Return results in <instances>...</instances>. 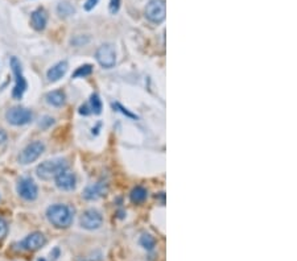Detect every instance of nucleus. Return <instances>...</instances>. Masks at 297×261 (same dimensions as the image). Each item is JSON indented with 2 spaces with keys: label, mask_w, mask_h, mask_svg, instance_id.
I'll use <instances>...</instances> for the list:
<instances>
[{
  "label": "nucleus",
  "mask_w": 297,
  "mask_h": 261,
  "mask_svg": "<svg viewBox=\"0 0 297 261\" xmlns=\"http://www.w3.org/2000/svg\"><path fill=\"white\" fill-rule=\"evenodd\" d=\"M107 193V186L103 182H98V184H92L88 185L86 189L84 190V198L87 201H96L101 197L106 195Z\"/></svg>",
  "instance_id": "nucleus-12"
},
{
  "label": "nucleus",
  "mask_w": 297,
  "mask_h": 261,
  "mask_svg": "<svg viewBox=\"0 0 297 261\" xmlns=\"http://www.w3.org/2000/svg\"><path fill=\"white\" fill-rule=\"evenodd\" d=\"M45 236L41 232H32L31 235L25 237L24 240L20 243V248L24 251H39L40 248H42L45 244Z\"/></svg>",
  "instance_id": "nucleus-10"
},
{
  "label": "nucleus",
  "mask_w": 297,
  "mask_h": 261,
  "mask_svg": "<svg viewBox=\"0 0 297 261\" xmlns=\"http://www.w3.org/2000/svg\"><path fill=\"white\" fill-rule=\"evenodd\" d=\"M48 24V13L44 8H37L35 9L31 15V25L35 31H44L45 27Z\"/></svg>",
  "instance_id": "nucleus-13"
},
{
  "label": "nucleus",
  "mask_w": 297,
  "mask_h": 261,
  "mask_svg": "<svg viewBox=\"0 0 297 261\" xmlns=\"http://www.w3.org/2000/svg\"><path fill=\"white\" fill-rule=\"evenodd\" d=\"M56 186L60 190H64V191H70V190L76 189V184H77V178L76 174L70 170H64L62 173H60L56 178Z\"/></svg>",
  "instance_id": "nucleus-11"
},
{
  "label": "nucleus",
  "mask_w": 297,
  "mask_h": 261,
  "mask_svg": "<svg viewBox=\"0 0 297 261\" xmlns=\"http://www.w3.org/2000/svg\"><path fill=\"white\" fill-rule=\"evenodd\" d=\"M46 218L56 228H68L73 223V210L66 205H52L46 209Z\"/></svg>",
  "instance_id": "nucleus-1"
},
{
  "label": "nucleus",
  "mask_w": 297,
  "mask_h": 261,
  "mask_svg": "<svg viewBox=\"0 0 297 261\" xmlns=\"http://www.w3.org/2000/svg\"><path fill=\"white\" fill-rule=\"evenodd\" d=\"M95 57L98 64L105 69L114 68L115 64H117V53H115V49H114L113 45L110 44H105L99 46L98 50H96Z\"/></svg>",
  "instance_id": "nucleus-7"
},
{
  "label": "nucleus",
  "mask_w": 297,
  "mask_h": 261,
  "mask_svg": "<svg viewBox=\"0 0 297 261\" xmlns=\"http://www.w3.org/2000/svg\"><path fill=\"white\" fill-rule=\"evenodd\" d=\"M11 68H12L13 75H15V86L12 90V98L13 99H21L28 89V83L25 79L24 74H23V69H21L20 61L17 60L16 57L11 58Z\"/></svg>",
  "instance_id": "nucleus-3"
},
{
  "label": "nucleus",
  "mask_w": 297,
  "mask_h": 261,
  "mask_svg": "<svg viewBox=\"0 0 297 261\" xmlns=\"http://www.w3.org/2000/svg\"><path fill=\"white\" fill-rule=\"evenodd\" d=\"M68 62L66 61H60L56 65H53L52 68L46 72V78H48L49 82H57L68 73Z\"/></svg>",
  "instance_id": "nucleus-14"
},
{
  "label": "nucleus",
  "mask_w": 297,
  "mask_h": 261,
  "mask_svg": "<svg viewBox=\"0 0 297 261\" xmlns=\"http://www.w3.org/2000/svg\"><path fill=\"white\" fill-rule=\"evenodd\" d=\"M121 8V0H110L109 9L111 13H117Z\"/></svg>",
  "instance_id": "nucleus-22"
},
{
  "label": "nucleus",
  "mask_w": 297,
  "mask_h": 261,
  "mask_svg": "<svg viewBox=\"0 0 297 261\" xmlns=\"http://www.w3.org/2000/svg\"><path fill=\"white\" fill-rule=\"evenodd\" d=\"M101 112H102V102L96 94H92L91 97H90V102H88V105L82 106V107L80 109L81 115H88V113H95V115H99Z\"/></svg>",
  "instance_id": "nucleus-15"
},
{
  "label": "nucleus",
  "mask_w": 297,
  "mask_h": 261,
  "mask_svg": "<svg viewBox=\"0 0 297 261\" xmlns=\"http://www.w3.org/2000/svg\"><path fill=\"white\" fill-rule=\"evenodd\" d=\"M5 119H7L9 124L15 125V127H20V125L29 124L33 120V113L31 110L16 106V107H11L5 112Z\"/></svg>",
  "instance_id": "nucleus-4"
},
{
  "label": "nucleus",
  "mask_w": 297,
  "mask_h": 261,
  "mask_svg": "<svg viewBox=\"0 0 297 261\" xmlns=\"http://www.w3.org/2000/svg\"><path fill=\"white\" fill-rule=\"evenodd\" d=\"M92 73V66L91 65H82L80 68L77 69L74 74H73V78H85V76L90 75Z\"/></svg>",
  "instance_id": "nucleus-19"
},
{
  "label": "nucleus",
  "mask_w": 297,
  "mask_h": 261,
  "mask_svg": "<svg viewBox=\"0 0 297 261\" xmlns=\"http://www.w3.org/2000/svg\"><path fill=\"white\" fill-rule=\"evenodd\" d=\"M7 139H8V136H7L4 129H0V145L4 144L5 141H7Z\"/></svg>",
  "instance_id": "nucleus-25"
},
{
  "label": "nucleus",
  "mask_w": 297,
  "mask_h": 261,
  "mask_svg": "<svg viewBox=\"0 0 297 261\" xmlns=\"http://www.w3.org/2000/svg\"><path fill=\"white\" fill-rule=\"evenodd\" d=\"M140 244L141 247H144L145 249H148V251H152L155 248V244H156V240L153 239V236L148 235V233H145L143 235L140 239Z\"/></svg>",
  "instance_id": "nucleus-20"
},
{
  "label": "nucleus",
  "mask_w": 297,
  "mask_h": 261,
  "mask_svg": "<svg viewBox=\"0 0 297 261\" xmlns=\"http://www.w3.org/2000/svg\"><path fill=\"white\" fill-rule=\"evenodd\" d=\"M129 198H131V201L133 203H143V202L147 199V190L144 187H141V186H136V187H133L131 194H129Z\"/></svg>",
  "instance_id": "nucleus-17"
},
{
  "label": "nucleus",
  "mask_w": 297,
  "mask_h": 261,
  "mask_svg": "<svg viewBox=\"0 0 297 261\" xmlns=\"http://www.w3.org/2000/svg\"><path fill=\"white\" fill-rule=\"evenodd\" d=\"M167 16L164 0H149L145 7V17L153 24H161Z\"/></svg>",
  "instance_id": "nucleus-5"
},
{
  "label": "nucleus",
  "mask_w": 297,
  "mask_h": 261,
  "mask_svg": "<svg viewBox=\"0 0 297 261\" xmlns=\"http://www.w3.org/2000/svg\"><path fill=\"white\" fill-rule=\"evenodd\" d=\"M45 99L53 107H62L65 105L66 97H65V93L62 90H53L45 95Z\"/></svg>",
  "instance_id": "nucleus-16"
},
{
  "label": "nucleus",
  "mask_w": 297,
  "mask_h": 261,
  "mask_svg": "<svg viewBox=\"0 0 297 261\" xmlns=\"http://www.w3.org/2000/svg\"><path fill=\"white\" fill-rule=\"evenodd\" d=\"M66 169H68V161L65 158H53V160L41 162L36 168V174L40 180L50 181Z\"/></svg>",
  "instance_id": "nucleus-2"
},
{
  "label": "nucleus",
  "mask_w": 297,
  "mask_h": 261,
  "mask_svg": "<svg viewBox=\"0 0 297 261\" xmlns=\"http://www.w3.org/2000/svg\"><path fill=\"white\" fill-rule=\"evenodd\" d=\"M45 150V145L44 143H41V141H33L31 144H28L25 147L23 150H21L20 156H19V161H20V164L23 165H28L32 164L35 161L39 158V157L44 153Z\"/></svg>",
  "instance_id": "nucleus-6"
},
{
  "label": "nucleus",
  "mask_w": 297,
  "mask_h": 261,
  "mask_svg": "<svg viewBox=\"0 0 297 261\" xmlns=\"http://www.w3.org/2000/svg\"><path fill=\"white\" fill-rule=\"evenodd\" d=\"M7 232H8V224L4 219L0 218V240H3L7 236Z\"/></svg>",
  "instance_id": "nucleus-21"
},
{
  "label": "nucleus",
  "mask_w": 297,
  "mask_h": 261,
  "mask_svg": "<svg viewBox=\"0 0 297 261\" xmlns=\"http://www.w3.org/2000/svg\"><path fill=\"white\" fill-rule=\"evenodd\" d=\"M98 3H99V0H86V3L84 4V9L85 11H91Z\"/></svg>",
  "instance_id": "nucleus-23"
},
{
  "label": "nucleus",
  "mask_w": 297,
  "mask_h": 261,
  "mask_svg": "<svg viewBox=\"0 0 297 261\" xmlns=\"http://www.w3.org/2000/svg\"><path fill=\"white\" fill-rule=\"evenodd\" d=\"M114 109H119V111H121V112H123L125 115H127L128 117H131V119H136V115H133V113H131L129 111H127V109H125V107L119 105V103L114 105Z\"/></svg>",
  "instance_id": "nucleus-24"
},
{
  "label": "nucleus",
  "mask_w": 297,
  "mask_h": 261,
  "mask_svg": "<svg viewBox=\"0 0 297 261\" xmlns=\"http://www.w3.org/2000/svg\"><path fill=\"white\" fill-rule=\"evenodd\" d=\"M39 261H45V260H44V259H40V260H39Z\"/></svg>",
  "instance_id": "nucleus-26"
},
{
  "label": "nucleus",
  "mask_w": 297,
  "mask_h": 261,
  "mask_svg": "<svg viewBox=\"0 0 297 261\" xmlns=\"http://www.w3.org/2000/svg\"><path fill=\"white\" fill-rule=\"evenodd\" d=\"M81 225L84 227L85 229H98L102 225V222H103V218H102L101 213H98L96 210H87L85 211L84 215L81 217Z\"/></svg>",
  "instance_id": "nucleus-9"
},
{
  "label": "nucleus",
  "mask_w": 297,
  "mask_h": 261,
  "mask_svg": "<svg viewBox=\"0 0 297 261\" xmlns=\"http://www.w3.org/2000/svg\"><path fill=\"white\" fill-rule=\"evenodd\" d=\"M17 194L25 201H35L39 197V187L32 178L24 177L17 182Z\"/></svg>",
  "instance_id": "nucleus-8"
},
{
  "label": "nucleus",
  "mask_w": 297,
  "mask_h": 261,
  "mask_svg": "<svg viewBox=\"0 0 297 261\" xmlns=\"http://www.w3.org/2000/svg\"><path fill=\"white\" fill-rule=\"evenodd\" d=\"M57 13H58L61 17H69L76 13V8H74L69 1H61V3H58V5H57Z\"/></svg>",
  "instance_id": "nucleus-18"
}]
</instances>
